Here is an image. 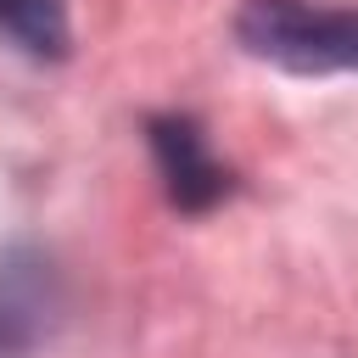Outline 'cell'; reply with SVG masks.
Returning <instances> with one entry per match:
<instances>
[{
    "instance_id": "1",
    "label": "cell",
    "mask_w": 358,
    "mask_h": 358,
    "mask_svg": "<svg viewBox=\"0 0 358 358\" xmlns=\"http://www.w3.org/2000/svg\"><path fill=\"white\" fill-rule=\"evenodd\" d=\"M235 45L296 78L358 73V6L319 0H241Z\"/></svg>"
},
{
    "instance_id": "2",
    "label": "cell",
    "mask_w": 358,
    "mask_h": 358,
    "mask_svg": "<svg viewBox=\"0 0 358 358\" xmlns=\"http://www.w3.org/2000/svg\"><path fill=\"white\" fill-rule=\"evenodd\" d=\"M67 313V285L34 241L0 246V358H34Z\"/></svg>"
},
{
    "instance_id": "3",
    "label": "cell",
    "mask_w": 358,
    "mask_h": 358,
    "mask_svg": "<svg viewBox=\"0 0 358 358\" xmlns=\"http://www.w3.org/2000/svg\"><path fill=\"white\" fill-rule=\"evenodd\" d=\"M145 145H151V162L162 173V190H168V201L179 213L201 218V213H213L235 190V173L213 157L207 129L190 112H157V117H145Z\"/></svg>"
},
{
    "instance_id": "4",
    "label": "cell",
    "mask_w": 358,
    "mask_h": 358,
    "mask_svg": "<svg viewBox=\"0 0 358 358\" xmlns=\"http://www.w3.org/2000/svg\"><path fill=\"white\" fill-rule=\"evenodd\" d=\"M0 39L34 62H62L73 45L67 0H0Z\"/></svg>"
}]
</instances>
